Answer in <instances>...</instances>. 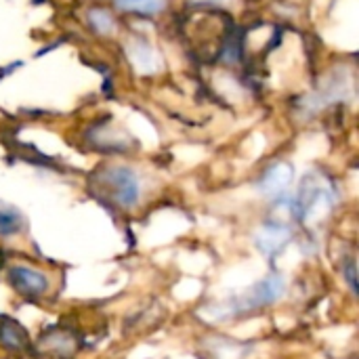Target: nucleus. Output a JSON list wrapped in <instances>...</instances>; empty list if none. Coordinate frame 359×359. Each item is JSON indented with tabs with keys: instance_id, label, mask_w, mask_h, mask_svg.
<instances>
[{
	"instance_id": "nucleus-8",
	"label": "nucleus",
	"mask_w": 359,
	"mask_h": 359,
	"mask_svg": "<svg viewBox=\"0 0 359 359\" xmlns=\"http://www.w3.org/2000/svg\"><path fill=\"white\" fill-rule=\"evenodd\" d=\"M351 78H345V74L332 82H324V86L320 90H316L311 97H307L305 105L309 111H316V109H322L330 103H337V101H343L347 97V93H351Z\"/></svg>"
},
{
	"instance_id": "nucleus-10",
	"label": "nucleus",
	"mask_w": 359,
	"mask_h": 359,
	"mask_svg": "<svg viewBox=\"0 0 359 359\" xmlns=\"http://www.w3.org/2000/svg\"><path fill=\"white\" fill-rule=\"evenodd\" d=\"M0 347L6 351H15V353L32 351V343H29L25 328L6 316H0Z\"/></svg>"
},
{
	"instance_id": "nucleus-13",
	"label": "nucleus",
	"mask_w": 359,
	"mask_h": 359,
	"mask_svg": "<svg viewBox=\"0 0 359 359\" xmlns=\"http://www.w3.org/2000/svg\"><path fill=\"white\" fill-rule=\"evenodd\" d=\"M88 21H90V25H93L99 34H111L114 27H116L114 17H111L107 11H103V8H93V11L88 13Z\"/></svg>"
},
{
	"instance_id": "nucleus-6",
	"label": "nucleus",
	"mask_w": 359,
	"mask_h": 359,
	"mask_svg": "<svg viewBox=\"0 0 359 359\" xmlns=\"http://www.w3.org/2000/svg\"><path fill=\"white\" fill-rule=\"evenodd\" d=\"M38 349L50 358L67 359L76 355V351L80 349V341L72 330L53 326L48 330H44L38 339Z\"/></svg>"
},
{
	"instance_id": "nucleus-14",
	"label": "nucleus",
	"mask_w": 359,
	"mask_h": 359,
	"mask_svg": "<svg viewBox=\"0 0 359 359\" xmlns=\"http://www.w3.org/2000/svg\"><path fill=\"white\" fill-rule=\"evenodd\" d=\"M343 276H345V280H347L351 292L358 294V267H355V259H353V257L347 259V265L343 267Z\"/></svg>"
},
{
	"instance_id": "nucleus-15",
	"label": "nucleus",
	"mask_w": 359,
	"mask_h": 359,
	"mask_svg": "<svg viewBox=\"0 0 359 359\" xmlns=\"http://www.w3.org/2000/svg\"><path fill=\"white\" fill-rule=\"evenodd\" d=\"M196 4H227L229 0H191Z\"/></svg>"
},
{
	"instance_id": "nucleus-16",
	"label": "nucleus",
	"mask_w": 359,
	"mask_h": 359,
	"mask_svg": "<svg viewBox=\"0 0 359 359\" xmlns=\"http://www.w3.org/2000/svg\"><path fill=\"white\" fill-rule=\"evenodd\" d=\"M2 265H4V252L0 250V269H2Z\"/></svg>"
},
{
	"instance_id": "nucleus-7",
	"label": "nucleus",
	"mask_w": 359,
	"mask_h": 359,
	"mask_svg": "<svg viewBox=\"0 0 359 359\" xmlns=\"http://www.w3.org/2000/svg\"><path fill=\"white\" fill-rule=\"evenodd\" d=\"M290 240H292V229L286 223H280V221H267L255 233L257 248L269 259L278 257L290 244Z\"/></svg>"
},
{
	"instance_id": "nucleus-4",
	"label": "nucleus",
	"mask_w": 359,
	"mask_h": 359,
	"mask_svg": "<svg viewBox=\"0 0 359 359\" xmlns=\"http://www.w3.org/2000/svg\"><path fill=\"white\" fill-rule=\"evenodd\" d=\"M292 179H294V168L288 164V162H273L259 179L257 187L261 191V196L282 204V202H288V191H290V185H292Z\"/></svg>"
},
{
	"instance_id": "nucleus-3",
	"label": "nucleus",
	"mask_w": 359,
	"mask_h": 359,
	"mask_svg": "<svg viewBox=\"0 0 359 359\" xmlns=\"http://www.w3.org/2000/svg\"><path fill=\"white\" fill-rule=\"evenodd\" d=\"M93 191L105 204L130 208L139 200V179L126 166H107L93 179Z\"/></svg>"
},
{
	"instance_id": "nucleus-1",
	"label": "nucleus",
	"mask_w": 359,
	"mask_h": 359,
	"mask_svg": "<svg viewBox=\"0 0 359 359\" xmlns=\"http://www.w3.org/2000/svg\"><path fill=\"white\" fill-rule=\"evenodd\" d=\"M337 202L339 194L332 179L320 170H313L303 179L299 191L290 200V212L303 229L316 231L326 225V221L334 212Z\"/></svg>"
},
{
	"instance_id": "nucleus-5",
	"label": "nucleus",
	"mask_w": 359,
	"mask_h": 359,
	"mask_svg": "<svg viewBox=\"0 0 359 359\" xmlns=\"http://www.w3.org/2000/svg\"><path fill=\"white\" fill-rule=\"evenodd\" d=\"M6 280H8L11 288L15 292H19L21 297H25V299H40L42 294L48 292V286H50L48 278L42 271H38V269H34L29 265H13V267H8Z\"/></svg>"
},
{
	"instance_id": "nucleus-9",
	"label": "nucleus",
	"mask_w": 359,
	"mask_h": 359,
	"mask_svg": "<svg viewBox=\"0 0 359 359\" xmlns=\"http://www.w3.org/2000/svg\"><path fill=\"white\" fill-rule=\"evenodd\" d=\"M126 55L141 74H154L160 69V55L151 44L141 38H130L126 42Z\"/></svg>"
},
{
	"instance_id": "nucleus-11",
	"label": "nucleus",
	"mask_w": 359,
	"mask_h": 359,
	"mask_svg": "<svg viewBox=\"0 0 359 359\" xmlns=\"http://www.w3.org/2000/svg\"><path fill=\"white\" fill-rule=\"evenodd\" d=\"M23 227H25L23 215L17 208L0 202V238L17 236L19 231H23Z\"/></svg>"
},
{
	"instance_id": "nucleus-12",
	"label": "nucleus",
	"mask_w": 359,
	"mask_h": 359,
	"mask_svg": "<svg viewBox=\"0 0 359 359\" xmlns=\"http://www.w3.org/2000/svg\"><path fill=\"white\" fill-rule=\"evenodd\" d=\"M118 11L139 13V15H156L162 13L168 0H114Z\"/></svg>"
},
{
	"instance_id": "nucleus-2",
	"label": "nucleus",
	"mask_w": 359,
	"mask_h": 359,
	"mask_svg": "<svg viewBox=\"0 0 359 359\" xmlns=\"http://www.w3.org/2000/svg\"><path fill=\"white\" fill-rule=\"evenodd\" d=\"M284 292H286L284 280L280 276H267L252 288L244 290L240 297H233L227 303H223L219 309H212V316H217L219 320L250 316V313L261 311V309L273 305L276 301H280L284 297Z\"/></svg>"
}]
</instances>
